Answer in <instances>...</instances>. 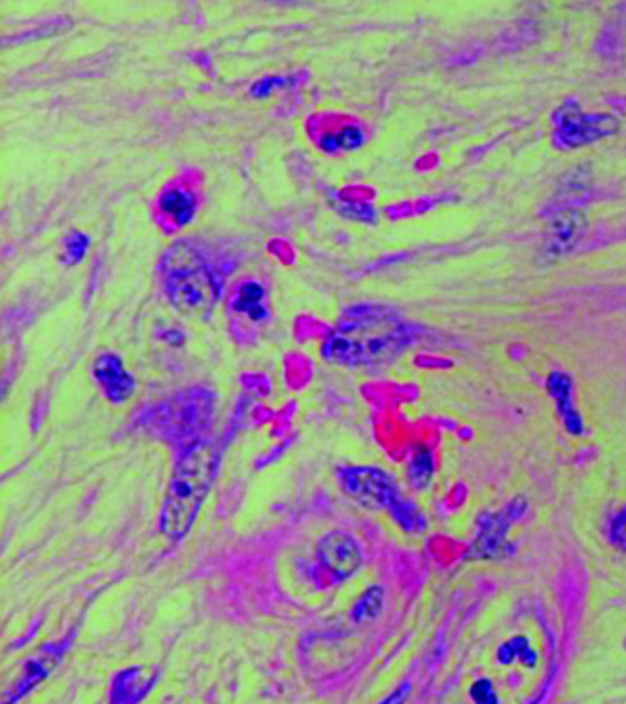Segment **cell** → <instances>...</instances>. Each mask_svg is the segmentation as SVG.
I'll return each mask as SVG.
<instances>
[{
    "label": "cell",
    "instance_id": "cell-1",
    "mask_svg": "<svg viewBox=\"0 0 626 704\" xmlns=\"http://www.w3.org/2000/svg\"><path fill=\"white\" fill-rule=\"evenodd\" d=\"M417 332V326L405 322L392 307L352 305L326 337L322 356L343 368H383L415 343Z\"/></svg>",
    "mask_w": 626,
    "mask_h": 704
},
{
    "label": "cell",
    "instance_id": "cell-2",
    "mask_svg": "<svg viewBox=\"0 0 626 704\" xmlns=\"http://www.w3.org/2000/svg\"><path fill=\"white\" fill-rule=\"evenodd\" d=\"M218 468L220 453L209 441H199L182 453L159 511V530L167 540L182 542L190 534Z\"/></svg>",
    "mask_w": 626,
    "mask_h": 704
},
{
    "label": "cell",
    "instance_id": "cell-3",
    "mask_svg": "<svg viewBox=\"0 0 626 704\" xmlns=\"http://www.w3.org/2000/svg\"><path fill=\"white\" fill-rule=\"evenodd\" d=\"M163 286L176 311L193 318H209L216 307L220 288L214 271L199 248L178 241L165 252Z\"/></svg>",
    "mask_w": 626,
    "mask_h": 704
},
{
    "label": "cell",
    "instance_id": "cell-4",
    "mask_svg": "<svg viewBox=\"0 0 626 704\" xmlns=\"http://www.w3.org/2000/svg\"><path fill=\"white\" fill-rule=\"evenodd\" d=\"M341 491L369 511H386L394 523L409 534H420L428 521L417 504L401 493L398 483L375 466H341L337 470Z\"/></svg>",
    "mask_w": 626,
    "mask_h": 704
},
{
    "label": "cell",
    "instance_id": "cell-5",
    "mask_svg": "<svg viewBox=\"0 0 626 704\" xmlns=\"http://www.w3.org/2000/svg\"><path fill=\"white\" fill-rule=\"evenodd\" d=\"M212 419V394L207 390H192L180 394L176 400L157 409L156 419L150 423L173 445H180L182 453L201 441L203 432Z\"/></svg>",
    "mask_w": 626,
    "mask_h": 704
},
{
    "label": "cell",
    "instance_id": "cell-6",
    "mask_svg": "<svg viewBox=\"0 0 626 704\" xmlns=\"http://www.w3.org/2000/svg\"><path fill=\"white\" fill-rule=\"evenodd\" d=\"M619 120L611 114H587L575 101L560 106L555 114V141L564 148H581L617 133Z\"/></svg>",
    "mask_w": 626,
    "mask_h": 704
},
{
    "label": "cell",
    "instance_id": "cell-7",
    "mask_svg": "<svg viewBox=\"0 0 626 704\" xmlns=\"http://www.w3.org/2000/svg\"><path fill=\"white\" fill-rule=\"evenodd\" d=\"M78 634V629L74 627L69 634H65L63 638L55 640V642H50V644H44L36 650L21 667V674H19L18 680L8 687L4 693H2V704H18L19 701H23L31 691H35L36 687L40 684H44L50 676L53 674V670L57 669L65 655L69 653L72 644H74V638Z\"/></svg>",
    "mask_w": 626,
    "mask_h": 704
},
{
    "label": "cell",
    "instance_id": "cell-8",
    "mask_svg": "<svg viewBox=\"0 0 626 704\" xmlns=\"http://www.w3.org/2000/svg\"><path fill=\"white\" fill-rule=\"evenodd\" d=\"M526 511V500L515 498L504 510L498 513H485L479 519V532L470 547L468 559H505L515 547L509 546L507 532L509 525L519 521Z\"/></svg>",
    "mask_w": 626,
    "mask_h": 704
},
{
    "label": "cell",
    "instance_id": "cell-9",
    "mask_svg": "<svg viewBox=\"0 0 626 704\" xmlns=\"http://www.w3.org/2000/svg\"><path fill=\"white\" fill-rule=\"evenodd\" d=\"M318 564L333 580H350L364 564L362 547L356 538L343 530H331L324 534L316 546Z\"/></svg>",
    "mask_w": 626,
    "mask_h": 704
},
{
    "label": "cell",
    "instance_id": "cell-10",
    "mask_svg": "<svg viewBox=\"0 0 626 704\" xmlns=\"http://www.w3.org/2000/svg\"><path fill=\"white\" fill-rule=\"evenodd\" d=\"M587 231L585 214L575 207H558L549 220L545 256H564L572 252Z\"/></svg>",
    "mask_w": 626,
    "mask_h": 704
},
{
    "label": "cell",
    "instance_id": "cell-11",
    "mask_svg": "<svg viewBox=\"0 0 626 704\" xmlns=\"http://www.w3.org/2000/svg\"><path fill=\"white\" fill-rule=\"evenodd\" d=\"M93 377L110 404H125L135 394L137 381L125 370L123 360L116 352H103L93 364Z\"/></svg>",
    "mask_w": 626,
    "mask_h": 704
},
{
    "label": "cell",
    "instance_id": "cell-12",
    "mask_svg": "<svg viewBox=\"0 0 626 704\" xmlns=\"http://www.w3.org/2000/svg\"><path fill=\"white\" fill-rule=\"evenodd\" d=\"M159 670L152 667H127L120 670L110 686L108 704H140L157 686Z\"/></svg>",
    "mask_w": 626,
    "mask_h": 704
},
{
    "label": "cell",
    "instance_id": "cell-13",
    "mask_svg": "<svg viewBox=\"0 0 626 704\" xmlns=\"http://www.w3.org/2000/svg\"><path fill=\"white\" fill-rule=\"evenodd\" d=\"M547 390L551 394V398L557 404L558 415L562 419V423L566 426V430L572 436H583L585 428H583V419L577 411L574 404V381L568 373L562 371H553L547 379Z\"/></svg>",
    "mask_w": 626,
    "mask_h": 704
},
{
    "label": "cell",
    "instance_id": "cell-14",
    "mask_svg": "<svg viewBox=\"0 0 626 704\" xmlns=\"http://www.w3.org/2000/svg\"><path fill=\"white\" fill-rule=\"evenodd\" d=\"M231 309L239 315H246L254 322H263L269 317L267 305H265V288L258 281H244L235 290V296L231 300Z\"/></svg>",
    "mask_w": 626,
    "mask_h": 704
},
{
    "label": "cell",
    "instance_id": "cell-15",
    "mask_svg": "<svg viewBox=\"0 0 626 704\" xmlns=\"http://www.w3.org/2000/svg\"><path fill=\"white\" fill-rule=\"evenodd\" d=\"M159 207L167 216L173 218L174 224L188 226L197 211V201L190 190L174 188L159 197Z\"/></svg>",
    "mask_w": 626,
    "mask_h": 704
},
{
    "label": "cell",
    "instance_id": "cell-16",
    "mask_svg": "<svg viewBox=\"0 0 626 704\" xmlns=\"http://www.w3.org/2000/svg\"><path fill=\"white\" fill-rule=\"evenodd\" d=\"M366 142V133L358 125H347L337 133H326L320 137V148L328 154H339V152H352L362 148Z\"/></svg>",
    "mask_w": 626,
    "mask_h": 704
},
{
    "label": "cell",
    "instance_id": "cell-17",
    "mask_svg": "<svg viewBox=\"0 0 626 704\" xmlns=\"http://www.w3.org/2000/svg\"><path fill=\"white\" fill-rule=\"evenodd\" d=\"M434 472L435 464L432 451L428 447H417L413 451V457L409 460V466H407V477H409L411 485L417 491L426 489L434 479Z\"/></svg>",
    "mask_w": 626,
    "mask_h": 704
},
{
    "label": "cell",
    "instance_id": "cell-18",
    "mask_svg": "<svg viewBox=\"0 0 626 704\" xmlns=\"http://www.w3.org/2000/svg\"><path fill=\"white\" fill-rule=\"evenodd\" d=\"M384 589L381 585H371L366 589L360 599L354 602L350 617L354 623H366L377 619L379 614L383 612Z\"/></svg>",
    "mask_w": 626,
    "mask_h": 704
},
{
    "label": "cell",
    "instance_id": "cell-19",
    "mask_svg": "<svg viewBox=\"0 0 626 704\" xmlns=\"http://www.w3.org/2000/svg\"><path fill=\"white\" fill-rule=\"evenodd\" d=\"M331 207L345 218L356 220V222H375V209L369 203H360L347 199L339 192H330Z\"/></svg>",
    "mask_w": 626,
    "mask_h": 704
},
{
    "label": "cell",
    "instance_id": "cell-20",
    "mask_svg": "<svg viewBox=\"0 0 626 704\" xmlns=\"http://www.w3.org/2000/svg\"><path fill=\"white\" fill-rule=\"evenodd\" d=\"M89 245H91V237L86 235V233H82V231H72V233H69V235L65 237V241H63V247H65V250H63V258H61L63 264L69 265V267L80 264L87 254Z\"/></svg>",
    "mask_w": 626,
    "mask_h": 704
},
{
    "label": "cell",
    "instance_id": "cell-21",
    "mask_svg": "<svg viewBox=\"0 0 626 704\" xmlns=\"http://www.w3.org/2000/svg\"><path fill=\"white\" fill-rule=\"evenodd\" d=\"M290 82H292V78H284V76H267V78H261V80H258V82H254V84H252V88H250V95H252L254 99H267V97H271V93H273V91H277V89L288 86Z\"/></svg>",
    "mask_w": 626,
    "mask_h": 704
},
{
    "label": "cell",
    "instance_id": "cell-22",
    "mask_svg": "<svg viewBox=\"0 0 626 704\" xmlns=\"http://www.w3.org/2000/svg\"><path fill=\"white\" fill-rule=\"evenodd\" d=\"M609 540L613 546L626 551V508L613 517L609 525Z\"/></svg>",
    "mask_w": 626,
    "mask_h": 704
},
{
    "label": "cell",
    "instance_id": "cell-23",
    "mask_svg": "<svg viewBox=\"0 0 626 704\" xmlns=\"http://www.w3.org/2000/svg\"><path fill=\"white\" fill-rule=\"evenodd\" d=\"M471 697L475 704H498L500 699L494 691L492 684L488 680H479L475 686L471 687Z\"/></svg>",
    "mask_w": 626,
    "mask_h": 704
},
{
    "label": "cell",
    "instance_id": "cell-24",
    "mask_svg": "<svg viewBox=\"0 0 626 704\" xmlns=\"http://www.w3.org/2000/svg\"><path fill=\"white\" fill-rule=\"evenodd\" d=\"M409 693H411V684H401L398 689H394V691L379 704H405Z\"/></svg>",
    "mask_w": 626,
    "mask_h": 704
},
{
    "label": "cell",
    "instance_id": "cell-25",
    "mask_svg": "<svg viewBox=\"0 0 626 704\" xmlns=\"http://www.w3.org/2000/svg\"><path fill=\"white\" fill-rule=\"evenodd\" d=\"M161 337L169 343V345H173V347H182L184 345V341H186V335L182 334L180 330H169V332H165V334H161Z\"/></svg>",
    "mask_w": 626,
    "mask_h": 704
}]
</instances>
